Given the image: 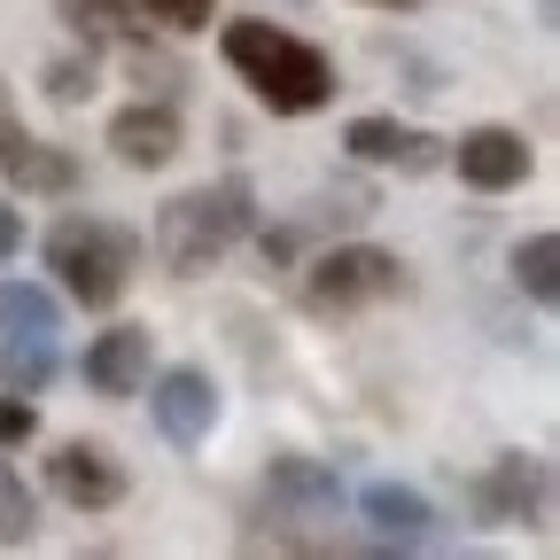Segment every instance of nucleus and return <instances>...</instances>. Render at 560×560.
<instances>
[{"instance_id":"nucleus-1","label":"nucleus","mask_w":560,"mask_h":560,"mask_svg":"<svg viewBox=\"0 0 560 560\" xmlns=\"http://www.w3.org/2000/svg\"><path fill=\"white\" fill-rule=\"evenodd\" d=\"M219 55L249 79V94H257L272 117H312V109L335 102V62H327L312 39L280 32V24H265V16L226 24V32H219Z\"/></svg>"},{"instance_id":"nucleus-2","label":"nucleus","mask_w":560,"mask_h":560,"mask_svg":"<svg viewBox=\"0 0 560 560\" xmlns=\"http://www.w3.org/2000/svg\"><path fill=\"white\" fill-rule=\"evenodd\" d=\"M249 226H257V187H249L242 172H226V179L187 187V195H172V202L156 210V257H164V272L195 280V272L219 265Z\"/></svg>"},{"instance_id":"nucleus-3","label":"nucleus","mask_w":560,"mask_h":560,"mask_svg":"<svg viewBox=\"0 0 560 560\" xmlns=\"http://www.w3.org/2000/svg\"><path fill=\"white\" fill-rule=\"evenodd\" d=\"M132 265H140V242L117 219H94V210H79V219H62L47 234V272H62L70 304H86V312H109L132 289Z\"/></svg>"},{"instance_id":"nucleus-4","label":"nucleus","mask_w":560,"mask_h":560,"mask_svg":"<svg viewBox=\"0 0 560 560\" xmlns=\"http://www.w3.org/2000/svg\"><path fill=\"white\" fill-rule=\"evenodd\" d=\"M405 289H412L405 257H389V249H374V242H342V249H327V257L304 272V304H312L319 319L389 304V296H405Z\"/></svg>"},{"instance_id":"nucleus-5","label":"nucleus","mask_w":560,"mask_h":560,"mask_svg":"<svg viewBox=\"0 0 560 560\" xmlns=\"http://www.w3.org/2000/svg\"><path fill=\"white\" fill-rule=\"evenodd\" d=\"M467 499H475V522L514 529V522H537V514H545L552 475H545V459H529V452H499V459L467 482Z\"/></svg>"},{"instance_id":"nucleus-6","label":"nucleus","mask_w":560,"mask_h":560,"mask_svg":"<svg viewBox=\"0 0 560 560\" xmlns=\"http://www.w3.org/2000/svg\"><path fill=\"white\" fill-rule=\"evenodd\" d=\"M149 412H156L164 444L195 452L210 429H219V382H210V366H164L156 389H149Z\"/></svg>"},{"instance_id":"nucleus-7","label":"nucleus","mask_w":560,"mask_h":560,"mask_svg":"<svg viewBox=\"0 0 560 560\" xmlns=\"http://www.w3.org/2000/svg\"><path fill=\"white\" fill-rule=\"evenodd\" d=\"M444 156H452V172L475 187V195H506V187H522L529 179V140L514 132V125H475V132H459V149L444 140Z\"/></svg>"},{"instance_id":"nucleus-8","label":"nucleus","mask_w":560,"mask_h":560,"mask_svg":"<svg viewBox=\"0 0 560 560\" xmlns=\"http://www.w3.org/2000/svg\"><path fill=\"white\" fill-rule=\"evenodd\" d=\"M342 149H350V164H382V172H405V179L444 164V140L420 132V125H397V117H350Z\"/></svg>"},{"instance_id":"nucleus-9","label":"nucleus","mask_w":560,"mask_h":560,"mask_svg":"<svg viewBox=\"0 0 560 560\" xmlns=\"http://www.w3.org/2000/svg\"><path fill=\"white\" fill-rule=\"evenodd\" d=\"M179 140H187V125H179V109L156 94H140L132 109H117L109 117V156L125 164V172H164L172 156H179Z\"/></svg>"},{"instance_id":"nucleus-10","label":"nucleus","mask_w":560,"mask_h":560,"mask_svg":"<svg viewBox=\"0 0 560 560\" xmlns=\"http://www.w3.org/2000/svg\"><path fill=\"white\" fill-rule=\"evenodd\" d=\"M47 490H55L62 506H79V514H109V506L125 499V467H117L102 444H55Z\"/></svg>"},{"instance_id":"nucleus-11","label":"nucleus","mask_w":560,"mask_h":560,"mask_svg":"<svg viewBox=\"0 0 560 560\" xmlns=\"http://www.w3.org/2000/svg\"><path fill=\"white\" fill-rule=\"evenodd\" d=\"M149 359H156V335L149 327H109V335L86 342L79 374H86L94 397H140V389H149Z\"/></svg>"},{"instance_id":"nucleus-12","label":"nucleus","mask_w":560,"mask_h":560,"mask_svg":"<svg viewBox=\"0 0 560 560\" xmlns=\"http://www.w3.org/2000/svg\"><path fill=\"white\" fill-rule=\"evenodd\" d=\"M0 172H9L24 195H70L79 187V156L55 149V140H32L9 109H0Z\"/></svg>"},{"instance_id":"nucleus-13","label":"nucleus","mask_w":560,"mask_h":560,"mask_svg":"<svg viewBox=\"0 0 560 560\" xmlns=\"http://www.w3.org/2000/svg\"><path fill=\"white\" fill-rule=\"evenodd\" d=\"M359 514L374 522L382 545H429V537H436V506L420 499L412 482H366V490H359Z\"/></svg>"},{"instance_id":"nucleus-14","label":"nucleus","mask_w":560,"mask_h":560,"mask_svg":"<svg viewBox=\"0 0 560 560\" xmlns=\"http://www.w3.org/2000/svg\"><path fill=\"white\" fill-rule=\"evenodd\" d=\"M265 490H272L280 506H296V514H312V522L342 506V475H335L327 459H304V452H280V459L265 467Z\"/></svg>"},{"instance_id":"nucleus-15","label":"nucleus","mask_w":560,"mask_h":560,"mask_svg":"<svg viewBox=\"0 0 560 560\" xmlns=\"http://www.w3.org/2000/svg\"><path fill=\"white\" fill-rule=\"evenodd\" d=\"M0 335L24 342V335H62V304L55 289H39V280H0Z\"/></svg>"},{"instance_id":"nucleus-16","label":"nucleus","mask_w":560,"mask_h":560,"mask_svg":"<svg viewBox=\"0 0 560 560\" xmlns=\"http://www.w3.org/2000/svg\"><path fill=\"white\" fill-rule=\"evenodd\" d=\"M94 79H102L94 39H86L79 55H55V62L39 70V86H47V102H55V109H79V102H94Z\"/></svg>"},{"instance_id":"nucleus-17","label":"nucleus","mask_w":560,"mask_h":560,"mask_svg":"<svg viewBox=\"0 0 560 560\" xmlns=\"http://www.w3.org/2000/svg\"><path fill=\"white\" fill-rule=\"evenodd\" d=\"M514 289H522L529 304H552V296H560V242H552V234H529V242L514 249Z\"/></svg>"},{"instance_id":"nucleus-18","label":"nucleus","mask_w":560,"mask_h":560,"mask_svg":"<svg viewBox=\"0 0 560 560\" xmlns=\"http://www.w3.org/2000/svg\"><path fill=\"white\" fill-rule=\"evenodd\" d=\"M32 529H39V499H32V482L0 459V545H32Z\"/></svg>"},{"instance_id":"nucleus-19","label":"nucleus","mask_w":560,"mask_h":560,"mask_svg":"<svg viewBox=\"0 0 560 560\" xmlns=\"http://www.w3.org/2000/svg\"><path fill=\"white\" fill-rule=\"evenodd\" d=\"M55 16L79 39H117V32H132V0H55Z\"/></svg>"},{"instance_id":"nucleus-20","label":"nucleus","mask_w":560,"mask_h":560,"mask_svg":"<svg viewBox=\"0 0 560 560\" xmlns=\"http://www.w3.org/2000/svg\"><path fill=\"white\" fill-rule=\"evenodd\" d=\"M312 210H319L327 226H366L374 210H382V195H374L366 179H327V187L312 195Z\"/></svg>"},{"instance_id":"nucleus-21","label":"nucleus","mask_w":560,"mask_h":560,"mask_svg":"<svg viewBox=\"0 0 560 560\" xmlns=\"http://www.w3.org/2000/svg\"><path fill=\"white\" fill-rule=\"evenodd\" d=\"M47 374H55V342H47V335H24V342H9V389L39 397V389H47Z\"/></svg>"},{"instance_id":"nucleus-22","label":"nucleus","mask_w":560,"mask_h":560,"mask_svg":"<svg viewBox=\"0 0 560 560\" xmlns=\"http://www.w3.org/2000/svg\"><path fill=\"white\" fill-rule=\"evenodd\" d=\"M132 79H140V86H149V79H156V94L172 102V94L187 86V70H179V62H172L164 47H132Z\"/></svg>"},{"instance_id":"nucleus-23","label":"nucleus","mask_w":560,"mask_h":560,"mask_svg":"<svg viewBox=\"0 0 560 560\" xmlns=\"http://www.w3.org/2000/svg\"><path fill=\"white\" fill-rule=\"evenodd\" d=\"M39 436V405L24 397V389H9V397H0V452H9V444H32Z\"/></svg>"},{"instance_id":"nucleus-24","label":"nucleus","mask_w":560,"mask_h":560,"mask_svg":"<svg viewBox=\"0 0 560 560\" xmlns=\"http://www.w3.org/2000/svg\"><path fill=\"white\" fill-rule=\"evenodd\" d=\"M156 24H172V32H202L210 24V0H140Z\"/></svg>"},{"instance_id":"nucleus-25","label":"nucleus","mask_w":560,"mask_h":560,"mask_svg":"<svg viewBox=\"0 0 560 560\" xmlns=\"http://www.w3.org/2000/svg\"><path fill=\"white\" fill-rule=\"evenodd\" d=\"M257 249H265V265H289V257H296V226H265Z\"/></svg>"},{"instance_id":"nucleus-26","label":"nucleus","mask_w":560,"mask_h":560,"mask_svg":"<svg viewBox=\"0 0 560 560\" xmlns=\"http://www.w3.org/2000/svg\"><path fill=\"white\" fill-rule=\"evenodd\" d=\"M16 249H24V219H16V210H9V202H0V265H9Z\"/></svg>"},{"instance_id":"nucleus-27","label":"nucleus","mask_w":560,"mask_h":560,"mask_svg":"<svg viewBox=\"0 0 560 560\" xmlns=\"http://www.w3.org/2000/svg\"><path fill=\"white\" fill-rule=\"evenodd\" d=\"M366 9H412V0H366Z\"/></svg>"},{"instance_id":"nucleus-28","label":"nucleus","mask_w":560,"mask_h":560,"mask_svg":"<svg viewBox=\"0 0 560 560\" xmlns=\"http://www.w3.org/2000/svg\"><path fill=\"white\" fill-rule=\"evenodd\" d=\"M0 109H9V94H0Z\"/></svg>"}]
</instances>
